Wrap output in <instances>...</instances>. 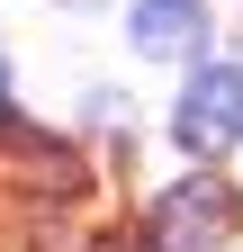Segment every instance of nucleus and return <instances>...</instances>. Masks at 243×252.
I'll use <instances>...</instances> for the list:
<instances>
[{"label":"nucleus","mask_w":243,"mask_h":252,"mask_svg":"<svg viewBox=\"0 0 243 252\" xmlns=\"http://www.w3.org/2000/svg\"><path fill=\"white\" fill-rule=\"evenodd\" d=\"M234 234H243V189H225L216 171L171 180L144 216V252H225Z\"/></svg>","instance_id":"obj_1"},{"label":"nucleus","mask_w":243,"mask_h":252,"mask_svg":"<svg viewBox=\"0 0 243 252\" xmlns=\"http://www.w3.org/2000/svg\"><path fill=\"white\" fill-rule=\"evenodd\" d=\"M171 135L189 144V153L243 144V63H198L189 90H180V108H171Z\"/></svg>","instance_id":"obj_2"},{"label":"nucleus","mask_w":243,"mask_h":252,"mask_svg":"<svg viewBox=\"0 0 243 252\" xmlns=\"http://www.w3.org/2000/svg\"><path fill=\"white\" fill-rule=\"evenodd\" d=\"M135 45L153 54V63H198L207 54V9L198 0H135Z\"/></svg>","instance_id":"obj_3"},{"label":"nucleus","mask_w":243,"mask_h":252,"mask_svg":"<svg viewBox=\"0 0 243 252\" xmlns=\"http://www.w3.org/2000/svg\"><path fill=\"white\" fill-rule=\"evenodd\" d=\"M0 171L9 180H45V198H72L81 189V153H63V144H45V135H0Z\"/></svg>","instance_id":"obj_4"},{"label":"nucleus","mask_w":243,"mask_h":252,"mask_svg":"<svg viewBox=\"0 0 243 252\" xmlns=\"http://www.w3.org/2000/svg\"><path fill=\"white\" fill-rule=\"evenodd\" d=\"M0 126H9V63H0Z\"/></svg>","instance_id":"obj_5"}]
</instances>
